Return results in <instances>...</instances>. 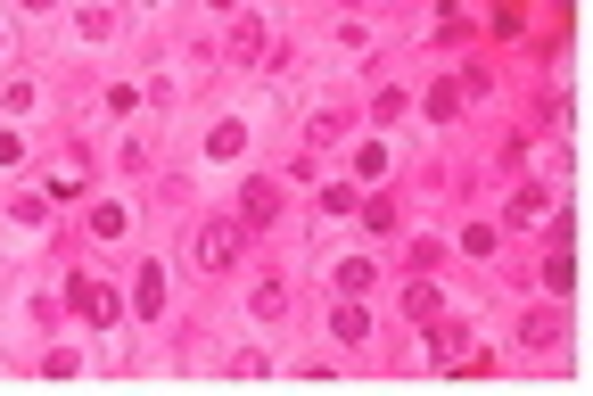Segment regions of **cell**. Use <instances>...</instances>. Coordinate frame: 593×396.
<instances>
[{
	"mask_svg": "<svg viewBox=\"0 0 593 396\" xmlns=\"http://www.w3.org/2000/svg\"><path fill=\"white\" fill-rule=\"evenodd\" d=\"M404 314H421V322H429V314H437V289H429V281H412V289H404Z\"/></svg>",
	"mask_w": 593,
	"mask_h": 396,
	"instance_id": "ba28073f",
	"label": "cell"
},
{
	"mask_svg": "<svg viewBox=\"0 0 593 396\" xmlns=\"http://www.w3.org/2000/svg\"><path fill=\"white\" fill-rule=\"evenodd\" d=\"M239 215H248V223H272V215H281V190H272V182H248V190H239Z\"/></svg>",
	"mask_w": 593,
	"mask_h": 396,
	"instance_id": "7a4b0ae2",
	"label": "cell"
},
{
	"mask_svg": "<svg viewBox=\"0 0 593 396\" xmlns=\"http://www.w3.org/2000/svg\"><path fill=\"white\" fill-rule=\"evenodd\" d=\"M330 330H338V339H346V347H363V339H371V322H363L355 306H338V322H330Z\"/></svg>",
	"mask_w": 593,
	"mask_h": 396,
	"instance_id": "8992f818",
	"label": "cell"
},
{
	"mask_svg": "<svg viewBox=\"0 0 593 396\" xmlns=\"http://www.w3.org/2000/svg\"><path fill=\"white\" fill-rule=\"evenodd\" d=\"M66 297H75V306H83L91 322H124V306H116L108 289H91V281H75V289H66Z\"/></svg>",
	"mask_w": 593,
	"mask_h": 396,
	"instance_id": "3957f363",
	"label": "cell"
},
{
	"mask_svg": "<svg viewBox=\"0 0 593 396\" xmlns=\"http://www.w3.org/2000/svg\"><path fill=\"white\" fill-rule=\"evenodd\" d=\"M190 248H198V264H231V256H239V223H223V215H215V223H198V240H190Z\"/></svg>",
	"mask_w": 593,
	"mask_h": 396,
	"instance_id": "6da1fadb",
	"label": "cell"
},
{
	"mask_svg": "<svg viewBox=\"0 0 593 396\" xmlns=\"http://www.w3.org/2000/svg\"><path fill=\"white\" fill-rule=\"evenodd\" d=\"M528 215H544V190H519L511 207H503V223H528Z\"/></svg>",
	"mask_w": 593,
	"mask_h": 396,
	"instance_id": "52a82bcc",
	"label": "cell"
},
{
	"mask_svg": "<svg viewBox=\"0 0 593 396\" xmlns=\"http://www.w3.org/2000/svg\"><path fill=\"white\" fill-rule=\"evenodd\" d=\"M561 314H528V322H519V347H561Z\"/></svg>",
	"mask_w": 593,
	"mask_h": 396,
	"instance_id": "277c9868",
	"label": "cell"
},
{
	"mask_svg": "<svg viewBox=\"0 0 593 396\" xmlns=\"http://www.w3.org/2000/svg\"><path fill=\"white\" fill-rule=\"evenodd\" d=\"M281 314H289V289L264 281V289H256V322H281Z\"/></svg>",
	"mask_w": 593,
	"mask_h": 396,
	"instance_id": "5b68a950",
	"label": "cell"
},
{
	"mask_svg": "<svg viewBox=\"0 0 593 396\" xmlns=\"http://www.w3.org/2000/svg\"><path fill=\"white\" fill-rule=\"evenodd\" d=\"M215 9H231V0H215Z\"/></svg>",
	"mask_w": 593,
	"mask_h": 396,
	"instance_id": "9c48e42d",
	"label": "cell"
}]
</instances>
